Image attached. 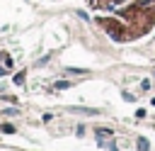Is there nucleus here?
<instances>
[{
    "mask_svg": "<svg viewBox=\"0 0 155 151\" xmlns=\"http://www.w3.org/2000/svg\"><path fill=\"white\" fill-rule=\"evenodd\" d=\"M15 83L22 85V83H24V73H17V76H15Z\"/></svg>",
    "mask_w": 155,
    "mask_h": 151,
    "instance_id": "obj_2",
    "label": "nucleus"
},
{
    "mask_svg": "<svg viewBox=\"0 0 155 151\" xmlns=\"http://www.w3.org/2000/svg\"><path fill=\"white\" fill-rule=\"evenodd\" d=\"M138 149H140V151H148V141H145V139H138Z\"/></svg>",
    "mask_w": 155,
    "mask_h": 151,
    "instance_id": "obj_1",
    "label": "nucleus"
},
{
    "mask_svg": "<svg viewBox=\"0 0 155 151\" xmlns=\"http://www.w3.org/2000/svg\"><path fill=\"white\" fill-rule=\"evenodd\" d=\"M2 132H5V134H12L15 129H12V124H2Z\"/></svg>",
    "mask_w": 155,
    "mask_h": 151,
    "instance_id": "obj_3",
    "label": "nucleus"
}]
</instances>
